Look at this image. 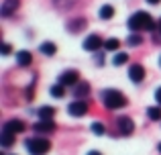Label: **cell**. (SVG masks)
Returning a JSON list of instances; mask_svg holds the SVG:
<instances>
[{
    "instance_id": "cell-9",
    "label": "cell",
    "mask_w": 161,
    "mask_h": 155,
    "mask_svg": "<svg viewBox=\"0 0 161 155\" xmlns=\"http://www.w3.org/2000/svg\"><path fill=\"white\" fill-rule=\"evenodd\" d=\"M118 131H120L122 135H130V133L135 131V123L129 116H120V119H118Z\"/></svg>"
},
{
    "instance_id": "cell-12",
    "label": "cell",
    "mask_w": 161,
    "mask_h": 155,
    "mask_svg": "<svg viewBox=\"0 0 161 155\" xmlns=\"http://www.w3.org/2000/svg\"><path fill=\"white\" fill-rule=\"evenodd\" d=\"M31 61H33V55L27 51V49H23V51L16 53V64H19L20 68H27V65H31Z\"/></svg>"
},
{
    "instance_id": "cell-24",
    "label": "cell",
    "mask_w": 161,
    "mask_h": 155,
    "mask_svg": "<svg viewBox=\"0 0 161 155\" xmlns=\"http://www.w3.org/2000/svg\"><path fill=\"white\" fill-rule=\"evenodd\" d=\"M92 133L94 135H104V125L102 123H92Z\"/></svg>"
},
{
    "instance_id": "cell-25",
    "label": "cell",
    "mask_w": 161,
    "mask_h": 155,
    "mask_svg": "<svg viewBox=\"0 0 161 155\" xmlns=\"http://www.w3.org/2000/svg\"><path fill=\"white\" fill-rule=\"evenodd\" d=\"M33 94H35V88H33V84L27 88V100H33Z\"/></svg>"
},
{
    "instance_id": "cell-29",
    "label": "cell",
    "mask_w": 161,
    "mask_h": 155,
    "mask_svg": "<svg viewBox=\"0 0 161 155\" xmlns=\"http://www.w3.org/2000/svg\"><path fill=\"white\" fill-rule=\"evenodd\" d=\"M147 2H149V4H159L161 0H147Z\"/></svg>"
},
{
    "instance_id": "cell-17",
    "label": "cell",
    "mask_w": 161,
    "mask_h": 155,
    "mask_svg": "<svg viewBox=\"0 0 161 155\" xmlns=\"http://www.w3.org/2000/svg\"><path fill=\"white\" fill-rule=\"evenodd\" d=\"M84 27H86V20H84V19H75V20H71V23L67 25V29H69L71 33H78V31H82Z\"/></svg>"
},
{
    "instance_id": "cell-6",
    "label": "cell",
    "mask_w": 161,
    "mask_h": 155,
    "mask_svg": "<svg viewBox=\"0 0 161 155\" xmlns=\"http://www.w3.org/2000/svg\"><path fill=\"white\" fill-rule=\"evenodd\" d=\"M129 78H130V82H135V84L143 82V78H145V68H143L141 64H133L129 68Z\"/></svg>"
},
{
    "instance_id": "cell-22",
    "label": "cell",
    "mask_w": 161,
    "mask_h": 155,
    "mask_svg": "<svg viewBox=\"0 0 161 155\" xmlns=\"http://www.w3.org/2000/svg\"><path fill=\"white\" fill-rule=\"evenodd\" d=\"M118 47H120V41H118V39H108V41H104V49H106V51H116Z\"/></svg>"
},
{
    "instance_id": "cell-31",
    "label": "cell",
    "mask_w": 161,
    "mask_h": 155,
    "mask_svg": "<svg viewBox=\"0 0 161 155\" xmlns=\"http://www.w3.org/2000/svg\"><path fill=\"white\" fill-rule=\"evenodd\" d=\"M159 153H161V143H159Z\"/></svg>"
},
{
    "instance_id": "cell-15",
    "label": "cell",
    "mask_w": 161,
    "mask_h": 155,
    "mask_svg": "<svg viewBox=\"0 0 161 155\" xmlns=\"http://www.w3.org/2000/svg\"><path fill=\"white\" fill-rule=\"evenodd\" d=\"M88 92H90V86H88L86 82H82V84H75V90H74L75 98H84V96H88Z\"/></svg>"
},
{
    "instance_id": "cell-28",
    "label": "cell",
    "mask_w": 161,
    "mask_h": 155,
    "mask_svg": "<svg viewBox=\"0 0 161 155\" xmlns=\"http://www.w3.org/2000/svg\"><path fill=\"white\" fill-rule=\"evenodd\" d=\"M88 155H102L100 151H88Z\"/></svg>"
},
{
    "instance_id": "cell-10",
    "label": "cell",
    "mask_w": 161,
    "mask_h": 155,
    "mask_svg": "<svg viewBox=\"0 0 161 155\" xmlns=\"http://www.w3.org/2000/svg\"><path fill=\"white\" fill-rule=\"evenodd\" d=\"M4 131H10V133H23L25 131V123L23 120H16V119H10V120H6V123H4Z\"/></svg>"
},
{
    "instance_id": "cell-26",
    "label": "cell",
    "mask_w": 161,
    "mask_h": 155,
    "mask_svg": "<svg viewBox=\"0 0 161 155\" xmlns=\"http://www.w3.org/2000/svg\"><path fill=\"white\" fill-rule=\"evenodd\" d=\"M8 53H10V45L4 43V45H2V55H8Z\"/></svg>"
},
{
    "instance_id": "cell-7",
    "label": "cell",
    "mask_w": 161,
    "mask_h": 155,
    "mask_svg": "<svg viewBox=\"0 0 161 155\" xmlns=\"http://www.w3.org/2000/svg\"><path fill=\"white\" fill-rule=\"evenodd\" d=\"M102 45L104 43H102V39H100L98 35H88L86 41H84V49H86V51H98Z\"/></svg>"
},
{
    "instance_id": "cell-3",
    "label": "cell",
    "mask_w": 161,
    "mask_h": 155,
    "mask_svg": "<svg viewBox=\"0 0 161 155\" xmlns=\"http://www.w3.org/2000/svg\"><path fill=\"white\" fill-rule=\"evenodd\" d=\"M25 147H27V151L31 155H45L51 149V143L47 139H43V137H33V139L25 141Z\"/></svg>"
},
{
    "instance_id": "cell-27",
    "label": "cell",
    "mask_w": 161,
    "mask_h": 155,
    "mask_svg": "<svg viewBox=\"0 0 161 155\" xmlns=\"http://www.w3.org/2000/svg\"><path fill=\"white\" fill-rule=\"evenodd\" d=\"M155 100H157V104H161V88H157V92H155Z\"/></svg>"
},
{
    "instance_id": "cell-23",
    "label": "cell",
    "mask_w": 161,
    "mask_h": 155,
    "mask_svg": "<svg viewBox=\"0 0 161 155\" xmlns=\"http://www.w3.org/2000/svg\"><path fill=\"white\" fill-rule=\"evenodd\" d=\"M126 61H129V55H126V53H122V51L116 53V55L112 57V64H114V65H125Z\"/></svg>"
},
{
    "instance_id": "cell-18",
    "label": "cell",
    "mask_w": 161,
    "mask_h": 155,
    "mask_svg": "<svg viewBox=\"0 0 161 155\" xmlns=\"http://www.w3.org/2000/svg\"><path fill=\"white\" fill-rule=\"evenodd\" d=\"M112 16H114V6H110V4H104V6L100 8V19L108 20V19H112Z\"/></svg>"
},
{
    "instance_id": "cell-5",
    "label": "cell",
    "mask_w": 161,
    "mask_h": 155,
    "mask_svg": "<svg viewBox=\"0 0 161 155\" xmlns=\"http://www.w3.org/2000/svg\"><path fill=\"white\" fill-rule=\"evenodd\" d=\"M67 112H69L71 116H84L88 112V104L84 102V100H75V102H71L69 106H67Z\"/></svg>"
},
{
    "instance_id": "cell-19",
    "label": "cell",
    "mask_w": 161,
    "mask_h": 155,
    "mask_svg": "<svg viewBox=\"0 0 161 155\" xmlns=\"http://www.w3.org/2000/svg\"><path fill=\"white\" fill-rule=\"evenodd\" d=\"M51 96L53 98H63L65 96V86H61V84H55V86H51Z\"/></svg>"
},
{
    "instance_id": "cell-16",
    "label": "cell",
    "mask_w": 161,
    "mask_h": 155,
    "mask_svg": "<svg viewBox=\"0 0 161 155\" xmlns=\"http://www.w3.org/2000/svg\"><path fill=\"white\" fill-rule=\"evenodd\" d=\"M41 53L43 55H55V51H57V47H55V43H51V41H45V43H41Z\"/></svg>"
},
{
    "instance_id": "cell-32",
    "label": "cell",
    "mask_w": 161,
    "mask_h": 155,
    "mask_svg": "<svg viewBox=\"0 0 161 155\" xmlns=\"http://www.w3.org/2000/svg\"><path fill=\"white\" fill-rule=\"evenodd\" d=\"M159 64H161V57H159Z\"/></svg>"
},
{
    "instance_id": "cell-21",
    "label": "cell",
    "mask_w": 161,
    "mask_h": 155,
    "mask_svg": "<svg viewBox=\"0 0 161 155\" xmlns=\"http://www.w3.org/2000/svg\"><path fill=\"white\" fill-rule=\"evenodd\" d=\"M126 43H129L130 47H137V45H141V43H143V37L139 35V33H133V35H129Z\"/></svg>"
},
{
    "instance_id": "cell-2",
    "label": "cell",
    "mask_w": 161,
    "mask_h": 155,
    "mask_svg": "<svg viewBox=\"0 0 161 155\" xmlns=\"http://www.w3.org/2000/svg\"><path fill=\"white\" fill-rule=\"evenodd\" d=\"M102 102L108 110H118L126 106V96L118 90H104L102 92Z\"/></svg>"
},
{
    "instance_id": "cell-8",
    "label": "cell",
    "mask_w": 161,
    "mask_h": 155,
    "mask_svg": "<svg viewBox=\"0 0 161 155\" xmlns=\"http://www.w3.org/2000/svg\"><path fill=\"white\" fill-rule=\"evenodd\" d=\"M20 6V0H4L0 6V14L2 16H10L12 12H16V8Z\"/></svg>"
},
{
    "instance_id": "cell-30",
    "label": "cell",
    "mask_w": 161,
    "mask_h": 155,
    "mask_svg": "<svg viewBox=\"0 0 161 155\" xmlns=\"http://www.w3.org/2000/svg\"><path fill=\"white\" fill-rule=\"evenodd\" d=\"M157 29H159V33H161V20H159V25H157Z\"/></svg>"
},
{
    "instance_id": "cell-20",
    "label": "cell",
    "mask_w": 161,
    "mask_h": 155,
    "mask_svg": "<svg viewBox=\"0 0 161 155\" xmlns=\"http://www.w3.org/2000/svg\"><path fill=\"white\" fill-rule=\"evenodd\" d=\"M147 114H149L151 120H161V108L159 106H151V108H147Z\"/></svg>"
},
{
    "instance_id": "cell-13",
    "label": "cell",
    "mask_w": 161,
    "mask_h": 155,
    "mask_svg": "<svg viewBox=\"0 0 161 155\" xmlns=\"http://www.w3.org/2000/svg\"><path fill=\"white\" fill-rule=\"evenodd\" d=\"M12 143H14V133L2 129V133H0V145H2V147H10Z\"/></svg>"
},
{
    "instance_id": "cell-1",
    "label": "cell",
    "mask_w": 161,
    "mask_h": 155,
    "mask_svg": "<svg viewBox=\"0 0 161 155\" xmlns=\"http://www.w3.org/2000/svg\"><path fill=\"white\" fill-rule=\"evenodd\" d=\"M126 25H129V29L135 31V33H139V31H153V29L157 27L155 20H153V16H151L149 12H143V10L135 12V14L126 20Z\"/></svg>"
},
{
    "instance_id": "cell-14",
    "label": "cell",
    "mask_w": 161,
    "mask_h": 155,
    "mask_svg": "<svg viewBox=\"0 0 161 155\" xmlns=\"http://www.w3.org/2000/svg\"><path fill=\"white\" fill-rule=\"evenodd\" d=\"M53 114H55L53 106H41L39 108V119L41 120H53Z\"/></svg>"
},
{
    "instance_id": "cell-4",
    "label": "cell",
    "mask_w": 161,
    "mask_h": 155,
    "mask_svg": "<svg viewBox=\"0 0 161 155\" xmlns=\"http://www.w3.org/2000/svg\"><path fill=\"white\" fill-rule=\"evenodd\" d=\"M59 84L61 86H75V84H80V76L75 69H67V72H63L61 76H59Z\"/></svg>"
},
{
    "instance_id": "cell-11",
    "label": "cell",
    "mask_w": 161,
    "mask_h": 155,
    "mask_svg": "<svg viewBox=\"0 0 161 155\" xmlns=\"http://www.w3.org/2000/svg\"><path fill=\"white\" fill-rule=\"evenodd\" d=\"M33 131H37V133H51V131H55V123L53 120H39V123L33 125Z\"/></svg>"
}]
</instances>
